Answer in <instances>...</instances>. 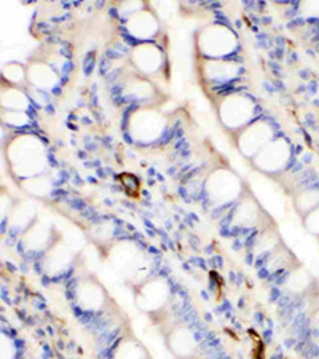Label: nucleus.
<instances>
[{"mask_svg": "<svg viewBox=\"0 0 319 359\" xmlns=\"http://www.w3.org/2000/svg\"><path fill=\"white\" fill-rule=\"evenodd\" d=\"M7 161L10 171L15 177L31 179L45 175L46 154L42 139L32 133H20L10 139L7 144Z\"/></svg>", "mask_w": 319, "mask_h": 359, "instance_id": "obj_1", "label": "nucleus"}, {"mask_svg": "<svg viewBox=\"0 0 319 359\" xmlns=\"http://www.w3.org/2000/svg\"><path fill=\"white\" fill-rule=\"evenodd\" d=\"M163 337L168 351L174 359H203L200 344L191 329L181 320H176L170 310L149 316Z\"/></svg>", "mask_w": 319, "mask_h": 359, "instance_id": "obj_2", "label": "nucleus"}, {"mask_svg": "<svg viewBox=\"0 0 319 359\" xmlns=\"http://www.w3.org/2000/svg\"><path fill=\"white\" fill-rule=\"evenodd\" d=\"M133 299L142 313L152 316L166 310L171 300V286L163 276H150L133 285Z\"/></svg>", "mask_w": 319, "mask_h": 359, "instance_id": "obj_3", "label": "nucleus"}, {"mask_svg": "<svg viewBox=\"0 0 319 359\" xmlns=\"http://www.w3.org/2000/svg\"><path fill=\"white\" fill-rule=\"evenodd\" d=\"M246 184L230 168H216L206 179V194L214 206H227L240 200Z\"/></svg>", "mask_w": 319, "mask_h": 359, "instance_id": "obj_4", "label": "nucleus"}, {"mask_svg": "<svg viewBox=\"0 0 319 359\" xmlns=\"http://www.w3.org/2000/svg\"><path fill=\"white\" fill-rule=\"evenodd\" d=\"M236 34L225 25H210L196 34V46L205 60H224L236 50Z\"/></svg>", "mask_w": 319, "mask_h": 359, "instance_id": "obj_5", "label": "nucleus"}, {"mask_svg": "<svg viewBox=\"0 0 319 359\" xmlns=\"http://www.w3.org/2000/svg\"><path fill=\"white\" fill-rule=\"evenodd\" d=\"M255 114V104L245 93L233 91L222 96L217 104V115L220 123L227 130L240 131L252 123Z\"/></svg>", "mask_w": 319, "mask_h": 359, "instance_id": "obj_6", "label": "nucleus"}, {"mask_svg": "<svg viewBox=\"0 0 319 359\" xmlns=\"http://www.w3.org/2000/svg\"><path fill=\"white\" fill-rule=\"evenodd\" d=\"M166 130V117L152 104L139 106L128 120V131L136 142H154Z\"/></svg>", "mask_w": 319, "mask_h": 359, "instance_id": "obj_7", "label": "nucleus"}, {"mask_svg": "<svg viewBox=\"0 0 319 359\" xmlns=\"http://www.w3.org/2000/svg\"><path fill=\"white\" fill-rule=\"evenodd\" d=\"M109 260L115 271H117L126 283H133V285L141 283L139 275L142 273L144 269H146L147 262L144 252L135 245V243L120 241L117 245H114L109 251Z\"/></svg>", "mask_w": 319, "mask_h": 359, "instance_id": "obj_8", "label": "nucleus"}, {"mask_svg": "<svg viewBox=\"0 0 319 359\" xmlns=\"http://www.w3.org/2000/svg\"><path fill=\"white\" fill-rule=\"evenodd\" d=\"M74 299L80 309L83 311H90V313L106 311L110 302H112L107 289L104 287L100 278L93 273H86L79 278V281L75 283Z\"/></svg>", "mask_w": 319, "mask_h": 359, "instance_id": "obj_9", "label": "nucleus"}, {"mask_svg": "<svg viewBox=\"0 0 319 359\" xmlns=\"http://www.w3.org/2000/svg\"><path fill=\"white\" fill-rule=\"evenodd\" d=\"M271 217L269 216L255 195L247 189V185L243 190V195L236 201L233 211V225L238 229H264L265 225L271 224Z\"/></svg>", "mask_w": 319, "mask_h": 359, "instance_id": "obj_10", "label": "nucleus"}, {"mask_svg": "<svg viewBox=\"0 0 319 359\" xmlns=\"http://www.w3.org/2000/svg\"><path fill=\"white\" fill-rule=\"evenodd\" d=\"M275 139L273 128L265 120H254L246 128L236 133V147L247 158H254L266 144Z\"/></svg>", "mask_w": 319, "mask_h": 359, "instance_id": "obj_11", "label": "nucleus"}, {"mask_svg": "<svg viewBox=\"0 0 319 359\" xmlns=\"http://www.w3.org/2000/svg\"><path fill=\"white\" fill-rule=\"evenodd\" d=\"M291 160V146L284 139H273L251 160L255 170L265 175H278Z\"/></svg>", "mask_w": 319, "mask_h": 359, "instance_id": "obj_12", "label": "nucleus"}, {"mask_svg": "<svg viewBox=\"0 0 319 359\" xmlns=\"http://www.w3.org/2000/svg\"><path fill=\"white\" fill-rule=\"evenodd\" d=\"M130 60L136 72L150 77V75L160 72V69L163 67L165 56L156 43L139 42L131 48Z\"/></svg>", "mask_w": 319, "mask_h": 359, "instance_id": "obj_13", "label": "nucleus"}, {"mask_svg": "<svg viewBox=\"0 0 319 359\" xmlns=\"http://www.w3.org/2000/svg\"><path fill=\"white\" fill-rule=\"evenodd\" d=\"M56 230L51 224L40 221V219H36L26 230L21 231V241L27 249L31 251H46L53 241L57 238Z\"/></svg>", "mask_w": 319, "mask_h": 359, "instance_id": "obj_14", "label": "nucleus"}, {"mask_svg": "<svg viewBox=\"0 0 319 359\" xmlns=\"http://www.w3.org/2000/svg\"><path fill=\"white\" fill-rule=\"evenodd\" d=\"M43 271L48 276H60L67 271L72 264V251L60 236L43 252Z\"/></svg>", "mask_w": 319, "mask_h": 359, "instance_id": "obj_15", "label": "nucleus"}, {"mask_svg": "<svg viewBox=\"0 0 319 359\" xmlns=\"http://www.w3.org/2000/svg\"><path fill=\"white\" fill-rule=\"evenodd\" d=\"M126 29L135 39L141 40V42H150V39L155 37L158 32L160 25L152 11L141 7L128 16Z\"/></svg>", "mask_w": 319, "mask_h": 359, "instance_id": "obj_16", "label": "nucleus"}, {"mask_svg": "<svg viewBox=\"0 0 319 359\" xmlns=\"http://www.w3.org/2000/svg\"><path fill=\"white\" fill-rule=\"evenodd\" d=\"M150 353L135 332L131 331L130 324L126 326V331L121 334L117 345L112 351V359H150Z\"/></svg>", "mask_w": 319, "mask_h": 359, "instance_id": "obj_17", "label": "nucleus"}, {"mask_svg": "<svg viewBox=\"0 0 319 359\" xmlns=\"http://www.w3.org/2000/svg\"><path fill=\"white\" fill-rule=\"evenodd\" d=\"M27 82L39 90H51L57 85V72L45 61H32L27 67Z\"/></svg>", "mask_w": 319, "mask_h": 359, "instance_id": "obj_18", "label": "nucleus"}, {"mask_svg": "<svg viewBox=\"0 0 319 359\" xmlns=\"http://www.w3.org/2000/svg\"><path fill=\"white\" fill-rule=\"evenodd\" d=\"M238 71H240V67L233 61L205 60L203 62V75L208 80H214V82H229L231 79H236Z\"/></svg>", "mask_w": 319, "mask_h": 359, "instance_id": "obj_19", "label": "nucleus"}, {"mask_svg": "<svg viewBox=\"0 0 319 359\" xmlns=\"http://www.w3.org/2000/svg\"><path fill=\"white\" fill-rule=\"evenodd\" d=\"M313 285V276L308 270H305L301 265L289 270V273L284 280V287L289 294L300 295L305 294Z\"/></svg>", "mask_w": 319, "mask_h": 359, "instance_id": "obj_20", "label": "nucleus"}, {"mask_svg": "<svg viewBox=\"0 0 319 359\" xmlns=\"http://www.w3.org/2000/svg\"><path fill=\"white\" fill-rule=\"evenodd\" d=\"M125 91L128 95H131L135 100L139 101H150L152 96L155 95V86L150 83V80L146 77V75L139 74L135 75V77H130L125 83Z\"/></svg>", "mask_w": 319, "mask_h": 359, "instance_id": "obj_21", "label": "nucleus"}, {"mask_svg": "<svg viewBox=\"0 0 319 359\" xmlns=\"http://www.w3.org/2000/svg\"><path fill=\"white\" fill-rule=\"evenodd\" d=\"M2 104H4V111L7 109V111L25 112L29 106V97L26 96V93L20 88V86L7 83V88L2 86Z\"/></svg>", "mask_w": 319, "mask_h": 359, "instance_id": "obj_22", "label": "nucleus"}, {"mask_svg": "<svg viewBox=\"0 0 319 359\" xmlns=\"http://www.w3.org/2000/svg\"><path fill=\"white\" fill-rule=\"evenodd\" d=\"M294 208L301 217L316 210L319 206V190L318 189H304L295 192L292 196Z\"/></svg>", "mask_w": 319, "mask_h": 359, "instance_id": "obj_23", "label": "nucleus"}, {"mask_svg": "<svg viewBox=\"0 0 319 359\" xmlns=\"http://www.w3.org/2000/svg\"><path fill=\"white\" fill-rule=\"evenodd\" d=\"M51 187H53L51 179L45 175L34 176L31 179H25V181H21V189L29 195L37 196V198H42V196L50 195Z\"/></svg>", "mask_w": 319, "mask_h": 359, "instance_id": "obj_24", "label": "nucleus"}, {"mask_svg": "<svg viewBox=\"0 0 319 359\" xmlns=\"http://www.w3.org/2000/svg\"><path fill=\"white\" fill-rule=\"evenodd\" d=\"M10 224L13 225V227L20 229L21 231L26 230L29 225H31L36 219H34V210L29 205H26V203H21L20 205H15L13 211H11L10 217H8Z\"/></svg>", "mask_w": 319, "mask_h": 359, "instance_id": "obj_25", "label": "nucleus"}, {"mask_svg": "<svg viewBox=\"0 0 319 359\" xmlns=\"http://www.w3.org/2000/svg\"><path fill=\"white\" fill-rule=\"evenodd\" d=\"M2 75L4 82L15 86H21L27 80V69L22 67V65H18V62H10V65L4 67Z\"/></svg>", "mask_w": 319, "mask_h": 359, "instance_id": "obj_26", "label": "nucleus"}, {"mask_svg": "<svg viewBox=\"0 0 319 359\" xmlns=\"http://www.w3.org/2000/svg\"><path fill=\"white\" fill-rule=\"evenodd\" d=\"M304 227L319 240V206L304 216Z\"/></svg>", "mask_w": 319, "mask_h": 359, "instance_id": "obj_27", "label": "nucleus"}, {"mask_svg": "<svg viewBox=\"0 0 319 359\" xmlns=\"http://www.w3.org/2000/svg\"><path fill=\"white\" fill-rule=\"evenodd\" d=\"M5 115V121H7L8 125L11 126H25L29 118L25 112H18V111H4Z\"/></svg>", "mask_w": 319, "mask_h": 359, "instance_id": "obj_28", "label": "nucleus"}, {"mask_svg": "<svg viewBox=\"0 0 319 359\" xmlns=\"http://www.w3.org/2000/svg\"><path fill=\"white\" fill-rule=\"evenodd\" d=\"M0 341H2V348H0V356H2V359H13L16 348H15V344L11 341V339L7 334H2Z\"/></svg>", "mask_w": 319, "mask_h": 359, "instance_id": "obj_29", "label": "nucleus"}, {"mask_svg": "<svg viewBox=\"0 0 319 359\" xmlns=\"http://www.w3.org/2000/svg\"><path fill=\"white\" fill-rule=\"evenodd\" d=\"M15 208V201L11 200V196L8 194H2V217L8 219L11 211Z\"/></svg>", "mask_w": 319, "mask_h": 359, "instance_id": "obj_30", "label": "nucleus"}, {"mask_svg": "<svg viewBox=\"0 0 319 359\" xmlns=\"http://www.w3.org/2000/svg\"><path fill=\"white\" fill-rule=\"evenodd\" d=\"M318 329H319V326H318Z\"/></svg>", "mask_w": 319, "mask_h": 359, "instance_id": "obj_31", "label": "nucleus"}, {"mask_svg": "<svg viewBox=\"0 0 319 359\" xmlns=\"http://www.w3.org/2000/svg\"><path fill=\"white\" fill-rule=\"evenodd\" d=\"M150 359H152V358H150Z\"/></svg>", "mask_w": 319, "mask_h": 359, "instance_id": "obj_32", "label": "nucleus"}]
</instances>
